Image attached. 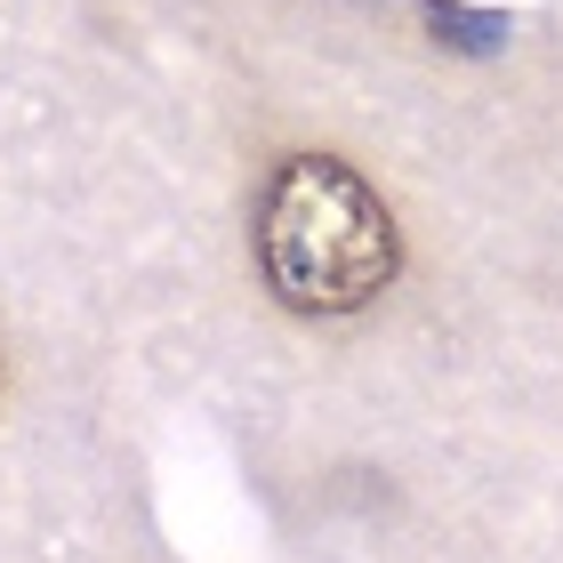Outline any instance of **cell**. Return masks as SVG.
Wrapping results in <instances>:
<instances>
[{
  "mask_svg": "<svg viewBox=\"0 0 563 563\" xmlns=\"http://www.w3.org/2000/svg\"><path fill=\"white\" fill-rule=\"evenodd\" d=\"M258 266L266 290L298 314H354L395 282V218L363 177L330 153H298L274 169L258 201Z\"/></svg>",
  "mask_w": 563,
  "mask_h": 563,
  "instance_id": "cell-1",
  "label": "cell"
}]
</instances>
